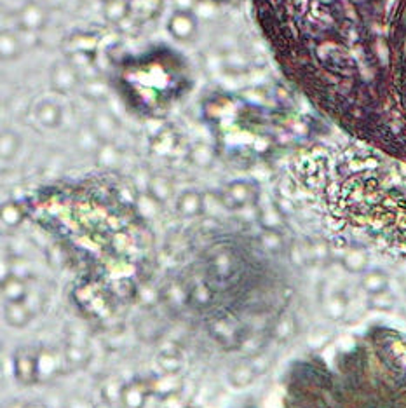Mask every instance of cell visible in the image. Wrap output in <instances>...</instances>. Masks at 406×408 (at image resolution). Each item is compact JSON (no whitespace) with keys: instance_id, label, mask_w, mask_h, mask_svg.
Listing matches in <instances>:
<instances>
[{"instance_id":"obj_1","label":"cell","mask_w":406,"mask_h":408,"mask_svg":"<svg viewBox=\"0 0 406 408\" xmlns=\"http://www.w3.org/2000/svg\"><path fill=\"white\" fill-rule=\"evenodd\" d=\"M283 75L352 136L406 159V0H251Z\"/></svg>"},{"instance_id":"obj_2","label":"cell","mask_w":406,"mask_h":408,"mask_svg":"<svg viewBox=\"0 0 406 408\" xmlns=\"http://www.w3.org/2000/svg\"><path fill=\"white\" fill-rule=\"evenodd\" d=\"M124 82L138 94V103L151 110L156 106H166L176 91H180L185 77L176 59L166 61L163 66L159 58H152L135 66H128L124 72Z\"/></svg>"},{"instance_id":"obj_3","label":"cell","mask_w":406,"mask_h":408,"mask_svg":"<svg viewBox=\"0 0 406 408\" xmlns=\"http://www.w3.org/2000/svg\"><path fill=\"white\" fill-rule=\"evenodd\" d=\"M168 31L175 41L191 42L197 34V19L191 9H178L168 19Z\"/></svg>"},{"instance_id":"obj_4","label":"cell","mask_w":406,"mask_h":408,"mask_svg":"<svg viewBox=\"0 0 406 408\" xmlns=\"http://www.w3.org/2000/svg\"><path fill=\"white\" fill-rule=\"evenodd\" d=\"M255 190L250 181H232L222 192V203L228 209H243L255 199Z\"/></svg>"},{"instance_id":"obj_5","label":"cell","mask_w":406,"mask_h":408,"mask_svg":"<svg viewBox=\"0 0 406 408\" xmlns=\"http://www.w3.org/2000/svg\"><path fill=\"white\" fill-rule=\"evenodd\" d=\"M14 375L19 382L34 384L39 380V352L25 349L14 356Z\"/></svg>"},{"instance_id":"obj_6","label":"cell","mask_w":406,"mask_h":408,"mask_svg":"<svg viewBox=\"0 0 406 408\" xmlns=\"http://www.w3.org/2000/svg\"><path fill=\"white\" fill-rule=\"evenodd\" d=\"M151 393L152 389L148 380H133V382L124 384L117 408H143L147 396Z\"/></svg>"},{"instance_id":"obj_7","label":"cell","mask_w":406,"mask_h":408,"mask_svg":"<svg viewBox=\"0 0 406 408\" xmlns=\"http://www.w3.org/2000/svg\"><path fill=\"white\" fill-rule=\"evenodd\" d=\"M35 311L29 302H18V304H6L4 302V319L9 323V327L23 328L34 319Z\"/></svg>"},{"instance_id":"obj_8","label":"cell","mask_w":406,"mask_h":408,"mask_svg":"<svg viewBox=\"0 0 406 408\" xmlns=\"http://www.w3.org/2000/svg\"><path fill=\"white\" fill-rule=\"evenodd\" d=\"M29 287H26V279L18 277L14 274L4 277L2 283V297L6 304H18L25 302L29 299Z\"/></svg>"},{"instance_id":"obj_9","label":"cell","mask_w":406,"mask_h":408,"mask_svg":"<svg viewBox=\"0 0 406 408\" xmlns=\"http://www.w3.org/2000/svg\"><path fill=\"white\" fill-rule=\"evenodd\" d=\"M176 209H178V213L181 217H187V219L201 215L204 209L203 196L194 192V190L183 192L178 197V201H176Z\"/></svg>"},{"instance_id":"obj_10","label":"cell","mask_w":406,"mask_h":408,"mask_svg":"<svg viewBox=\"0 0 406 408\" xmlns=\"http://www.w3.org/2000/svg\"><path fill=\"white\" fill-rule=\"evenodd\" d=\"M152 393L164 396V398H173L178 396L181 389V380L176 377V374H164V377L151 380Z\"/></svg>"},{"instance_id":"obj_11","label":"cell","mask_w":406,"mask_h":408,"mask_svg":"<svg viewBox=\"0 0 406 408\" xmlns=\"http://www.w3.org/2000/svg\"><path fill=\"white\" fill-rule=\"evenodd\" d=\"M19 21H21V25L29 30L41 29L46 21L44 9L34 2L26 4V6H23L21 13H19Z\"/></svg>"},{"instance_id":"obj_12","label":"cell","mask_w":406,"mask_h":408,"mask_svg":"<svg viewBox=\"0 0 406 408\" xmlns=\"http://www.w3.org/2000/svg\"><path fill=\"white\" fill-rule=\"evenodd\" d=\"M37 119L46 128H56L61 122V110L56 103L44 101L37 106Z\"/></svg>"},{"instance_id":"obj_13","label":"cell","mask_w":406,"mask_h":408,"mask_svg":"<svg viewBox=\"0 0 406 408\" xmlns=\"http://www.w3.org/2000/svg\"><path fill=\"white\" fill-rule=\"evenodd\" d=\"M148 196L153 197L157 203H164L169 197L173 196V185L168 178L164 176H153L151 181H148Z\"/></svg>"},{"instance_id":"obj_14","label":"cell","mask_w":406,"mask_h":408,"mask_svg":"<svg viewBox=\"0 0 406 408\" xmlns=\"http://www.w3.org/2000/svg\"><path fill=\"white\" fill-rule=\"evenodd\" d=\"M256 377V372L251 364H238L234 370H230L228 374V380H230L232 386L235 387H244L248 384H251Z\"/></svg>"},{"instance_id":"obj_15","label":"cell","mask_w":406,"mask_h":408,"mask_svg":"<svg viewBox=\"0 0 406 408\" xmlns=\"http://www.w3.org/2000/svg\"><path fill=\"white\" fill-rule=\"evenodd\" d=\"M25 220V212L18 203H7L2 208V222L7 227H18Z\"/></svg>"},{"instance_id":"obj_16","label":"cell","mask_w":406,"mask_h":408,"mask_svg":"<svg viewBox=\"0 0 406 408\" xmlns=\"http://www.w3.org/2000/svg\"><path fill=\"white\" fill-rule=\"evenodd\" d=\"M56 372L58 363L54 354H51V351L39 352V379H49L56 375Z\"/></svg>"},{"instance_id":"obj_17","label":"cell","mask_w":406,"mask_h":408,"mask_svg":"<svg viewBox=\"0 0 406 408\" xmlns=\"http://www.w3.org/2000/svg\"><path fill=\"white\" fill-rule=\"evenodd\" d=\"M89 352L84 347L76 346V344H68L65 347V362L72 367H82V364L88 363Z\"/></svg>"},{"instance_id":"obj_18","label":"cell","mask_w":406,"mask_h":408,"mask_svg":"<svg viewBox=\"0 0 406 408\" xmlns=\"http://www.w3.org/2000/svg\"><path fill=\"white\" fill-rule=\"evenodd\" d=\"M105 16L112 21H119L129 11V4L126 0H106L105 2Z\"/></svg>"},{"instance_id":"obj_19","label":"cell","mask_w":406,"mask_h":408,"mask_svg":"<svg viewBox=\"0 0 406 408\" xmlns=\"http://www.w3.org/2000/svg\"><path fill=\"white\" fill-rule=\"evenodd\" d=\"M56 72L61 74V77L60 75H54V84L56 86H63V88L70 89L76 84V72L70 66H56Z\"/></svg>"},{"instance_id":"obj_20","label":"cell","mask_w":406,"mask_h":408,"mask_svg":"<svg viewBox=\"0 0 406 408\" xmlns=\"http://www.w3.org/2000/svg\"><path fill=\"white\" fill-rule=\"evenodd\" d=\"M159 364L163 368L164 374H176L181 367V359L176 354H169V352H163L159 356Z\"/></svg>"},{"instance_id":"obj_21","label":"cell","mask_w":406,"mask_h":408,"mask_svg":"<svg viewBox=\"0 0 406 408\" xmlns=\"http://www.w3.org/2000/svg\"><path fill=\"white\" fill-rule=\"evenodd\" d=\"M19 146V140L14 133H4L2 138V157L4 159H9L16 154Z\"/></svg>"},{"instance_id":"obj_22","label":"cell","mask_w":406,"mask_h":408,"mask_svg":"<svg viewBox=\"0 0 406 408\" xmlns=\"http://www.w3.org/2000/svg\"><path fill=\"white\" fill-rule=\"evenodd\" d=\"M23 408H46V407L41 405V403H29V405H25Z\"/></svg>"},{"instance_id":"obj_23","label":"cell","mask_w":406,"mask_h":408,"mask_svg":"<svg viewBox=\"0 0 406 408\" xmlns=\"http://www.w3.org/2000/svg\"><path fill=\"white\" fill-rule=\"evenodd\" d=\"M21 2H25V4H30V0H21Z\"/></svg>"},{"instance_id":"obj_24","label":"cell","mask_w":406,"mask_h":408,"mask_svg":"<svg viewBox=\"0 0 406 408\" xmlns=\"http://www.w3.org/2000/svg\"><path fill=\"white\" fill-rule=\"evenodd\" d=\"M218 2H223V0H218Z\"/></svg>"}]
</instances>
